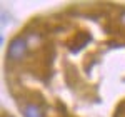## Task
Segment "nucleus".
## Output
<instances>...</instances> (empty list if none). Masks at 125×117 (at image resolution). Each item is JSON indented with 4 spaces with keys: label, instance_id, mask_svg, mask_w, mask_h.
<instances>
[{
    "label": "nucleus",
    "instance_id": "nucleus-1",
    "mask_svg": "<svg viewBox=\"0 0 125 117\" xmlns=\"http://www.w3.org/2000/svg\"><path fill=\"white\" fill-rule=\"evenodd\" d=\"M3 60L22 117H125V5L39 13L10 37Z\"/></svg>",
    "mask_w": 125,
    "mask_h": 117
}]
</instances>
